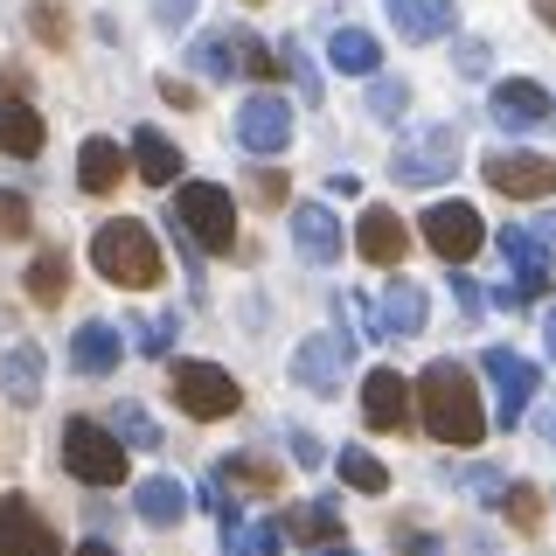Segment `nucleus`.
<instances>
[{
    "label": "nucleus",
    "mask_w": 556,
    "mask_h": 556,
    "mask_svg": "<svg viewBox=\"0 0 556 556\" xmlns=\"http://www.w3.org/2000/svg\"><path fill=\"white\" fill-rule=\"evenodd\" d=\"M132 508H139V521H147V529H174V521L188 515V494H181V480L153 473V480L132 494Z\"/></svg>",
    "instance_id": "obj_24"
},
{
    "label": "nucleus",
    "mask_w": 556,
    "mask_h": 556,
    "mask_svg": "<svg viewBox=\"0 0 556 556\" xmlns=\"http://www.w3.org/2000/svg\"><path fill=\"white\" fill-rule=\"evenodd\" d=\"M286 549V521H251L230 535V556H278Z\"/></svg>",
    "instance_id": "obj_33"
},
{
    "label": "nucleus",
    "mask_w": 556,
    "mask_h": 556,
    "mask_svg": "<svg viewBox=\"0 0 556 556\" xmlns=\"http://www.w3.org/2000/svg\"><path fill=\"white\" fill-rule=\"evenodd\" d=\"M501 515H508V521H515L521 535H529V529H543V494H535V486H521V480H515L508 494H501Z\"/></svg>",
    "instance_id": "obj_34"
},
{
    "label": "nucleus",
    "mask_w": 556,
    "mask_h": 556,
    "mask_svg": "<svg viewBox=\"0 0 556 556\" xmlns=\"http://www.w3.org/2000/svg\"><path fill=\"white\" fill-rule=\"evenodd\" d=\"M132 334H139V355L153 362V355H167V348H174V320H167V313H161V320H139Z\"/></svg>",
    "instance_id": "obj_39"
},
{
    "label": "nucleus",
    "mask_w": 556,
    "mask_h": 556,
    "mask_svg": "<svg viewBox=\"0 0 556 556\" xmlns=\"http://www.w3.org/2000/svg\"><path fill=\"white\" fill-rule=\"evenodd\" d=\"M118 355H126V348H118L112 320H84L77 334H70V369H77V376H112Z\"/></svg>",
    "instance_id": "obj_17"
},
{
    "label": "nucleus",
    "mask_w": 556,
    "mask_h": 556,
    "mask_svg": "<svg viewBox=\"0 0 556 556\" xmlns=\"http://www.w3.org/2000/svg\"><path fill=\"white\" fill-rule=\"evenodd\" d=\"M0 556H63L56 529L28 508V494H0Z\"/></svg>",
    "instance_id": "obj_12"
},
{
    "label": "nucleus",
    "mask_w": 556,
    "mask_h": 556,
    "mask_svg": "<svg viewBox=\"0 0 556 556\" xmlns=\"http://www.w3.org/2000/svg\"><path fill=\"white\" fill-rule=\"evenodd\" d=\"M543 341H549V355H556V306L543 313Z\"/></svg>",
    "instance_id": "obj_49"
},
{
    "label": "nucleus",
    "mask_w": 556,
    "mask_h": 556,
    "mask_svg": "<svg viewBox=\"0 0 556 556\" xmlns=\"http://www.w3.org/2000/svg\"><path fill=\"white\" fill-rule=\"evenodd\" d=\"M341 480L355 486V494H382V486H390V466L376 459V452H362V445H348L341 452Z\"/></svg>",
    "instance_id": "obj_31"
},
{
    "label": "nucleus",
    "mask_w": 556,
    "mask_h": 556,
    "mask_svg": "<svg viewBox=\"0 0 556 556\" xmlns=\"http://www.w3.org/2000/svg\"><path fill=\"white\" fill-rule=\"evenodd\" d=\"M28 28L42 35L49 49H63V42H70V22H63V8H56V0H28Z\"/></svg>",
    "instance_id": "obj_36"
},
{
    "label": "nucleus",
    "mask_w": 556,
    "mask_h": 556,
    "mask_svg": "<svg viewBox=\"0 0 556 556\" xmlns=\"http://www.w3.org/2000/svg\"><path fill=\"white\" fill-rule=\"evenodd\" d=\"M417 410H425V431L439 445H480L486 439V404H480L466 362H431L417 376Z\"/></svg>",
    "instance_id": "obj_1"
},
{
    "label": "nucleus",
    "mask_w": 556,
    "mask_h": 556,
    "mask_svg": "<svg viewBox=\"0 0 556 556\" xmlns=\"http://www.w3.org/2000/svg\"><path fill=\"white\" fill-rule=\"evenodd\" d=\"M188 14H195V0H153V28H167V35H181Z\"/></svg>",
    "instance_id": "obj_43"
},
{
    "label": "nucleus",
    "mask_w": 556,
    "mask_h": 556,
    "mask_svg": "<svg viewBox=\"0 0 556 556\" xmlns=\"http://www.w3.org/2000/svg\"><path fill=\"white\" fill-rule=\"evenodd\" d=\"M77 556H118V549H112V543H98V535H91V543H84Z\"/></svg>",
    "instance_id": "obj_50"
},
{
    "label": "nucleus",
    "mask_w": 556,
    "mask_h": 556,
    "mask_svg": "<svg viewBox=\"0 0 556 556\" xmlns=\"http://www.w3.org/2000/svg\"><path fill=\"white\" fill-rule=\"evenodd\" d=\"M417 230H425V243L445 257V265H466V257H473L480 243H486V223H480V208H473V202H431Z\"/></svg>",
    "instance_id": "obj_8"
},
{
    "label": "nucleus",
    "mask_w": 556,
    "mask_h": 556,
    "mask_svg": "<svg viewBox=\"0 0 556 556\" xmlns=\"http://www.w3.org/2000/svg\"><path fill=\"white\" fill-rule=\"evenodd\" d=\"M91 265H98V278H112V286L147 292V286H161L167 257H161V243H153L147 223L112 216V223H98V237H91Z\"/></svg>",
    "instance_id": "obj_2"
},
{
    "label": "nucleus",
    "mask_w": 556,
    "mask_h": 556,
    "mask_svg": "<svg viewBox=\"0 0 556 556\" xmlns=\"http://www.w3.org/2000/svg\"><path fill=\"white\" fill-rule=\"evenodd\" d=\"M543 439H549V445H556V410H543Z\"/></svg>",
    "instance_id": "obj_53"
},
{
    "label": "nucleus",
    "mask_w": 556,
    "mask_h": 556,
    "mask_svg": "<svg viewBox=\"0 0 556 556\" xmlns=\"http://www.w3.org/2000/svg\"><path fill=\"white\" fill-rule=\"evenodd\" d=\"M535 237H549V243H556V208H549V216H543V223H535Z\"/></svg>",
    "instance_id": "obj_51"
},
{
    "label": "nucleus",
    "mask_w": 556,
    "mask_h": 556,
    "mask_svg": "<svg viewBox=\"0 0 556 556\" xmlns=\"http://www.w3.org/2000/svg\"><path fill=\"white\" fill-rule=\"evenodd\" d=\"M452 167H459V126H417L404 147L390 153V181H404V188L452 181Z\"/></svg>",
    "instance_id": "obj_5"
},
{
    "label": "nucleus",
    "mask_w": 556,
    "mask_h": 556,
    "mask_svg": "<svg viewBox=\"0 0 556 556\" xmlns=\"http://www.w3.org/2000/svg\"><path fill=\"white\" fill-rule=\"evenodd\" d=\"M251 202L278 208V202H286V174H278V167H251Z\"/></svg>",
    "instance_id": "obj_40"
},
{
    "label": "nucleus",
    "mask_w": 556,
    "mask_h": 556,
    "mask_svg": "<svg viewBox=\"0 0 556 556\" xmlns=\"http://www.w3.org/2000/svg\"><path fill=\"white\" fill-rule=\"evenodd\" d=\"M42 139H49V126H42V112H35L28 98H0V153L35 161V153H42Z\"/></svg>",
    "instance_id": "obj_19"
},
{
    "label": "nucleus",
    "mask_w": 556,
    "mask_h": 556,
    "mask_svg": "<svg viewBox=\"0 0 556 556\" xmlns=\"http://www.w3.org/2000/svg\"><path fill=\"white\" fill-rule=\"evenodd\" d=\"M202 508L237 535V501H230V480H223V473H208V480H202Z\"/></svg>",
    "instance_id": "obj_38"
},
{
    "label": "nucleus",
    "mask_w": 556,
    "mask_h": 556,
    "mask_svg": "<svg viewBox=\"0 0 556 556\" xmlns=\"http://www.w3.org/2000/svg\"><path fill=\"white\" fill-rule=\"evenodd\" d=\"M362 417H369L376 431H404L410 425V382L396 369H369L362 376Z\"/></svg>",
    "instance_id": "obj_16"
},
{
    "label": "nucleus",
    "mask_w": 556,
    "mask_h": 556,
    "mask_svg": "<svg viewBox=\"0 0 556 556\" xmlns=\"http://www.w3.org/2000/svg\"><path fill=\"white\" fill-rule=\"evenodd\" d=\"M278 63L292 70V77H300V91H306V104H320V70H313V56H306V42H278Z\"/></svg>",
    "instance_id": "obj_35"
},
{
    "label": "nucleus",
    "mask_w": 556,
    "mask_h": 556,
    "mask_svg": "<svg viewBox=\"0 0 556 556\" xmlns=\"http://www.w3.org/2000/svg\"><path fill=\"white\" fill-rule=\"evenodd\" d=\"M486 382H494V425H521V410L543 390V369L521 362L515 348H486Z\"/></svg>",
    "instance_id": "obj_9"
},
{
    "label": "nucleus",
    "mask_w": 556,
    "mask_h": 556,
    "mask_svg": "<svg viewBox=\"0 0 556 556\" xmlns=\"http://www.w3.org/2000/svg\"><path fill=\"white\" fill-rule=\"evenodd\" d=\"M0 390L14 396V404H42V348H8L0 355Z\"/></svg>",
    "instance_id": "obj_25"
},
{
    "label": "nucleus",
    "mask_w": 556,
    "mask_h": 556,
    "mask_svg": "<svg viewBox=\"0 0 556 556\" xmlns=\"http://www.w3.org/2000/svg\"><path fill=\"white\" fill-rule=\"evenodd\" d=\"M237 147H243V153H257V161H271V153H286V147H292V104L278 98L271 84L237 104Z\"/></svg>",
    "instance_id": "obj_7"
},
{
    "label": "nucleus",
    "mask_w": 556,
    "mask_h": 556,
    "mask_svg": "<svg viewBox=\"0 0 556 556\" xmlns=\"http://www.w3.org/2000/svg\"><path fill=\"white\" fill-rule=\"evenodd\" d=\"M535 14H543V28L556 35V0H535Z\"/></svg>",
    "instance_id": "obj_48"
},
{
    "label": "nucleus",
    "mask_w": 556,
    "mask_h": 556,
    "mask_svg": "<svg viewBox=\"0 0 556 556\" xmlns=\"http://www.w3.org/2000/svg\"><path fill=\"white\" fill-rule=\"evenodd\" d=\"M0 237H28V202L0 188Z\"/></svg>",
    "instance_id": "obj_42"
},
{
    "label": "nucleus",
    "mask_w": 556,
    "mask_h": 556,
    "mask_svg": "<svg viewBox=\"0 0 556 556\" xmlns=\"http://www.w3.org/2000/svg\"><path fill=\"white\" fill-rule=\"evenodd\" d=\"M369 112L382 118V126H396V118L410 112V84L390 77V70H376V77H369Z\"/></svg>",
    "instance_id": "obj_32"
},
{
    "label": "nucleus",
    "mask_w": 556,
    "mask_h": 556,
    "mask_svg": "<svg viewBox=\"0 0 556 556\" xmlns=\"http://www.w3.org/2000/svg\"><path fill=\"white\" fill-rule=\"evenodd\" d=\"M292 459H300V466H320V439H313V431H292Z\"/></svg>",
    "instance_id": "obj_45"
},
{
    "label": "nucleus",
    "mask_w": 556,
    "mask_h": 556,
    "mask_svg": "<svg viewBox=\"0 0 556 556\" xmlns=\"http://www.w3.org/2000/svg\"><path fill=\"white\" fill-rule=\"evenodd\" d=\"M390 22H396L404 42H439V35H452L459 8H452V0H390Z\"/></svg>",
    "instance_id": "obj_20"
},
{
    "label": "nucleus",
    "mask_w": 556,
    "mask_h": 556,
    "mask_svg": "<svg viewBox=\"0 0 556 556\" xmlns=\"http://www.w3.org/2000/svg\"><path fill=\"white\" fill-rule=\"evenodd\" d=\"M286 535H306L313 549H320V543H341V508H334V501H306V508L286 515Z\"/></svg>",
    "instance_id": "obj_27"
},
{
    "label": "nucleus",
    "mask_w": 556,
    "mask_h": 556,
    "mask_svg": "<svg viewBox=\"0 0 556 556\" xmlns=\"http://www.w3.org/2000/svg\"><path fill=\"white\" fill-rule=\"evenodd\" d=\"M396 549H404V556H439L445 543H439V535H425V529H404V535H396Z\"/></svg>",
    "instance_id": "obj_44"
},
{
    "label": "nucleus",
    "mask_w": 556,
    "mask_h": 556,
    "mask_svg": "<svg viewBox=\"0 0 556 556\" xmlns=\"http://www.w3.org/2000/svg\"><path fill=\"white\" fill-rule=\"evenodd\" d=\"M452 292H459V306H466V313H480V306H486V300H480V286H473V278H452Z\"/></svg>",
    "instance_id": "obj_47"
},
{
    "label": "nucleus",
    "mask_w": 556,
    "mask_h": 556,
    "mask_svg": "<svg viewBox=\"0 0 556 556\" xmlns=\"http://www.w3.org/2000/svg\"><path fill=\"white\" fill-rule=\"evenodd\" d=\"M63 292H70V265H63V251H42V257L28 265V300H35V306H56Z\"/></svg>",
    "instance_id": "obj_28"
},
{
    "label": "nucleus",
    "mask_w": 556,
    "mask_h": 556,
    "mask_svg": "<svg viewBox=\"0 0 556 556\" xmlns=\"http://www.w3.org/2000/svg\"><path fill=\"white\" fill-rule=\"evenodd\" d=\"M63 466L84 486H118L126 480V439L112 425H98V417H70L63 425Z\"/></svg>",
    "instance_id": "obj_4"
},
{
    "label": "nucleus",
    "mask_w": 556,
    "mask_h": 556,
    "mask_svg": "<svg viewBox=\"0 0 556 556\" xmlns=\"http://www.w3.org/2000/svg\"><path fill=\"white\" fill-rule=\"evenodd\" d=\"M486 112H494V126H508V132H535L543 118H556V98L543 84H529V77H508V84H494Z\"/></svg>",
    "instance_id": "obj_13"
},
{
    "label": "nucleus",
    "mask_w": 556,
    "mask_h": 556,
    "mask_svg": "<svg viewBox=\"0 0 556 556\" xmlns=\"http://www.w3.org/2000/svg\"><path fill=\"white\" fill-rule=\"evenodd\" d=\"M292 382L313 396H334L348 382V334H306L292 348Z\"/></svg>",
    "instance_id": "obj_10"
},
{
    "label": "nucleus",
    "mask_w": 556,
    "mask_h": 556,
    "mask_svg": "<svg viewBox=\"0 0 556 556\" xmlns=\"http://www.w3.org/2000/svg\"><path fill=\"white\" fill-rule=\"evenodd\" d=\"M132 167H139V181L167 188V181H181V147H174L167 132L139 126V132H132Z\"/></svg>",
    "instance_id": "obj_22"
},
{
    "label": "nucleus",
    "mask_w": 556,
    "mask_h": 556,
    "mask_svg": "<svg viewBox=\"0 0 556 556\" xmlns=\"http://www.w3.org/2000/svg\"><path fill=\"white\" fill-rule=\"evenodd\" d=\"M327 63L348 70V77H376V70H382V42L369 28H334V35H327Z\"/></svg>",
    "instance_id": "obj_23"
},
{
    "label": "nucleus",
    "mask_w": 556,
    "mask_h": 556,
    "mask_svg": "<svg viewBox=\"0 0 556 556\" xmlns=\"http://www.w3.org/2000/svg\"><path fill=\"white\" fill-rule=\"evenodd\" d=\"M126 181V147L118 139H84L77 147V188L84 195H112Z\"/></svg>",
    "instance_id": "obj_18"
},
{
    "label": "nucleus",
    "mask_w": 556,
    "mask_h": 556,
    "mask_svg": "<svg viewBox=\"0 0 556 556\" xmlns=\"http://www.w3.org/2000/svg\"><path fill=\"white\" fill-rule=\"evenodd\" d=\"M216 473H223V480H237V486H251V494H278V466H271V459H257V452H230Z\"/></svg>",
    "instance_id": "obj_29"
},
{
    "label": "nucleus",
    "mask_w": 556,
    "mask_h": 556,
    "mask_svg": "<svg viewBox=\"0 0 556 556\" xmlns=\"http://www.w3.org/2000/svg\"><path fill=\"white\" fill-rule=\"evenodd\" d=\"M376 313H382V334H390V341L425 334V286H410V278H390Z\"/></svg>",
    "instance_id": "obj_21"
},
{
    "label": "nucleus",
    "mask_w": 556,
    "mask_h": 556,
    "mask_svg": "<svg viewBox=\"0 0 556 556\" xmlns=\"http://www.w3.org/2000/svg\"><path fill=\"white\" fill-rule=\"evenodd\" d=\"M452 63H459V77H486V63H494V49H486L480 35H466V42L452 49Z\"/></svg>",
    "instance_id": "obj_41"
},
{
    "label": "nucleus",
    "mask_w": 556,
    "mask_h": 556,
    "mask_svg": "<svg viewBox=\"0 0 556 556\" xmlns=\"http://www.w3.org/2000/svg\"><path fill=\"white\" fill-rule=\"evenodd\" d=\"M174 223H181L188 251H208V257L237 251V195L223 181H181V195H174Z\"/></svg>",
    "instance_id": "obj_3"
},
{
    "label": "nucleus",
    "mask_w": 556,
    "mask_h": 556,
    "mask_svg": "<svg viewBox=\"0 0 556 556\" xmlns=\"http://www.w3.org/2000/svg\"><path fill=\"white\" fill-rule=\"evenodd\" d=\"M486 188H501L515 202H543L556 195V161H543V153H486Z\"/></svg>",
    "instance_id": "obj_11"
},
{
    "label": "nucleus",
    "mask_w": 556,
    "mask_h": 556,
    "mask_svg": "<svg viewBox=\"0 0 556 556\" xmlns=\"http://www.w3.org/2000/svg\"><path fill=\"white\" fill-rule=\"evenodd\" d=\"M188 70L208 84H230V77H243V56L230 35H202V42H188Z\"/></svg>",
    "instance_id": "obj_26"
},
{
    "label": "nucleus",
    "mask_w": 556,
    "mask_h": 556,
    "mask_svg": "<svg viewBox=\"0 0 556 556\" xmlns=\"http://www.w3.org/2000/svg\"><path fill=\"white\" fill-rule=\"evenodd\" d=\"M174 404L188 417H202V425H223V417H237L243 390L230 369H216V362H174Z\"/></svg>",
    "instance_id": "obj_6"
},
{
    "label": "nucleus",
    "mask_w": 556,
    "mask_h": 556,
    "mask_svg": "<svg viewBox=\"0 0 556 556\" xmlns=\"http://www.w3.org/2000/svg\"><path fill=\"white\" fill-rule=\"evenodd\" d=\"M355 251L369 257V265H404V257H410L404 216H396V208H382V202H369V208H362V223H355Z\"/></svg>",
    "instance_id": "obj_14"
},
{
    "label": "nucleus",
    "mask_w": 556,
    "mask_h": 556,
    "mask_svg": "<svg viewBox=\"0 0 556 556\" xmlns=\"http://www.w3.org/2000/svg\"><path fill=\"white\" fill-rule=\"evenodd\" d=\"M161 98H167V104H181V112H188V104H195V84H181V77H167V84H161Z\"/></svg>",
    "instance_id": "obj_46"
},
{
    "label": "nucleus",
    "mask_w": 556,
    "mask_h": 556,
    "mask_svg": "<svg viewBox=\"0 0 556 556\" xmlns=\"http://www.w3.org/2000/svg\"><path fill=\"white\" fill-rule=\"evenodd\" d=\"M112 431L126 439V452H161V425H153V410H139V404H118Z\"/></svg>",
    "instance_id": "obj_30"
},
{
    "label": "nucleus",
    "mask_w": 556,
    "mask_h": 556,
    "mask_svg": "<svg viewBox=\"0 0 556 556\" xmlns=\"http://www.w3.org/2000/svg\"><path fill=\"white\" fill-rule=\"evenodd\" d=\"M292 251H300L306 265H320V271L341 257V223H334L327 202H300V208H292Z\"/></svg>",
    "instance_id": "obj_15"
},
{
    "label": "nucleus",
    "mask_w": 556,
    "mask_h": 556,
    "mask_svg": "<svg viewBox=\"0 0 556 556\" xmlns=\"http://www.w3.org/2000/svg\"><path fill=\"white\" fill-rule=\"evenodd\" d=\"M313 556H355V549H348V543H320V549H313Z\"/></svg>",
    "instance_id": "obj_52"
},
{
    "label": "nucleus",
    "mask_w": 556,
    "mask_h": 556,
    "mask_svg": "<svg viewBox=\"0 0 556 556\" xmlns=\"http://www.w3.org/2000/svg\"><path fill=\"white\" fill-rule=\"evenodd\" d=\"M237 56H243V77H257V84H271L278 77V56L265 42H257V35H237Z\"/></svg>",
    "instance_id": "obj_37"
},
{
    "label": "nucleus",
    "mask_w": 556,
    "mask_h": 556,
    "mask_svg": "<svg viewBox=\"0 0 556 556\" xmlns=\"http://www.w3.org/2000/svg\"><path fill=\"white\" fill-rule=\"evenodd\" d=\"M243 8H265V0H243Z\"/></svg>",
    "instance_id": "obj_54"
}]
</instances>
